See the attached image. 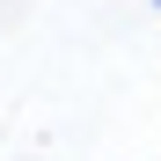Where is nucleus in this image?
Here are the masks:
<instances>
[{"label":"nucleus","mask_w":161,"mask_h":161,"mask_svg":"<svg viewBox=\"0 0 161 161\" xmlns=\"http://www.w3.org/2000/svg\"><path fill=\"white\" fill-rule=\"evenodd\" d=\"M154 8H161V0H154Z\"/></svg>","instance_id":"1"}]
</instances>
